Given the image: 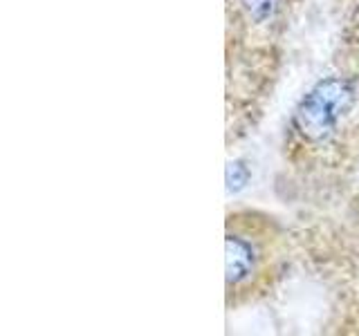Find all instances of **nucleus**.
Instances as JSON below:
<instances>
[{
    "label": "nucleus",
    "mask_w": 359,
    "mask_h": 336,
    "mask_svg": "<svg viewBox=\"0 0 359 336\" xmlns=\"http://www.w3.org/2000/svg\"><path fill=\"white\" fill-rule=\"evenodd\" d=\"M261 249L254 240H250L243 233L227 235V285L241 287L258 272L261 265Z\"/></svg>",
    "instance_id": "2"
},
{
    "label": "nucleus",
    "mask_w": 359,
    "mask_h": 336,
    "mask_svg": "<svg viewBox=\"0 0 359 336\" xmlns=\"http://www.w3.org/2000/svg\"><path fill=\"white\" fill-rule=\"evenodd\" d=\"M278 0H243L245 9L250 11L254 18H267L276 9Z\"/></svg>",
    "instance_id": "3"
},
{
    "label": "nucleus",
    "mask_w": 359,
    "mask_h": 336,
    "mask_svg": "<svg viewBox=\"0 0 359 336\" xmlns=\"http://www.w3.org/2000/svg\"><path fill=\"white\" fill-rule=\"evenodd\" d=\"M357 88L348 78L330 76L317 83L294 112V130L308 144H321L337 132L341 119L353 110Z\"/></svg>",
    "instance_id": "1"
}]
</instances>
